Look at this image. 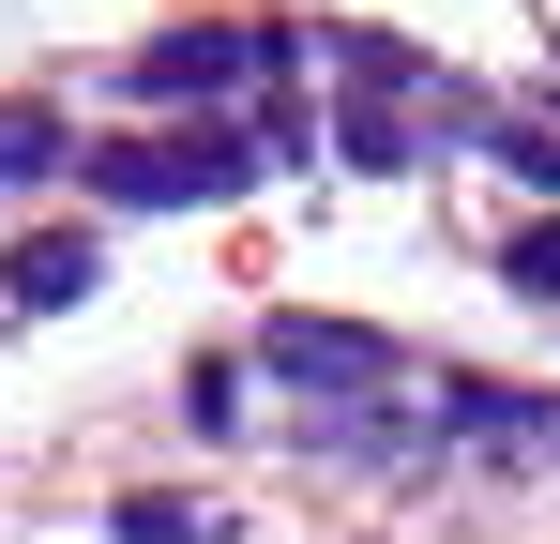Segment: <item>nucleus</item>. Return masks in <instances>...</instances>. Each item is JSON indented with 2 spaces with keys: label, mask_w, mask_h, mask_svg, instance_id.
Instances as JSON below:
<instances>
[{
  "label": "nucleus",
  "mask_w": 560,
  "mask_h": 544,
  "mask_svg": "<svg viewBox=\"0 0 560 544\" xmlns=\"http://www.w3.org/2000/svg\"><path fill=\"white\" fill-rule=\"evenodd\" d=\"M258 363H273L288 393H318V409H378V393L409 378V363L378 348V333H349V318H273V333H258Z\"/></svg>",
  "instance_id": "obj_1"
},
{
  "label": "nucleus",
  "mask_w": 560,
  "mask_h": 544,
  "mask_svg": "<svg viewBox=\"0 0 560 544\" xmlns=\"http://www.w3.org/2000/svg\"><path fill=\"white\" fill-rule=\"evenodd\" d=\"M106 197H121V212H152V197H228V181H243V137H167V152H106Z\"/></svg>",
  "instance_id": "obj_2"
},
{
  "label": "nucleus",
  "mask_w": 560,
  "mask_h": 544,
  "mask_svg": "<svg viewBox=\"0 0 560 544\" xmlns=\"http://www.w3.org/2000/svg\"><path fill=\"white\" fill-rule=\"evenodd\" d=\"M440 424L530 469V453H560V393H500V378H455V393H440Z\"/></svg>",
  "instance_id": "obj_3"
},
{
  "label": "nucleus",
  "mask_w": 560,
  "mask_h": 544,
  "mask_svg": "<svg viewBox=\"0 0 560 544\" xmlns=\"http://www.w3.org/2000/svg\"><path fill=\"white\" fill-rule=\"evenodd\" d=\"M243 61H258L243 31H183V46H152V61H137V91H152V106H212Z\"/></svg>",
  "instance_id": "obj_4"
},
{
  "label": "nucleus",
  "mask_w": 560,
  "mask_h": 544,
  "mask_svg": "<svg viewBox=\"0 0 560 544\" xmlns=\"http://www.w3.org/2000/svg\"><path fill=\"white\" fill-rule=\"evenodd\" d=\"M121 544H228L212 499H121Z\"/></svg>",
  "instance_id": "obj_5"
},
{
  "label": "nucleus",
  "mask_w": 560,
  "mask_h": 544,
  "mask_svg": "<svg viewBox=\"0 0 560 544\" xmlns=\"http://www.w3.org/2000/svg\"><path fill=\"white\" fill-rule=\"evenodd\" d=\"M92 287V243H15V303H77Z\"/></svg>",
  "instance_id": "obj_6"
},
{
  "label": "nucleus",
  "mask_w": 560,
  "mask_h": 544,
  "mask_svg": "<svg viewBox=\"0 0 560 544\" xmlns=\"http://www.w3.org/2000/svg\"><path fill=\"white\" fill-rule=\"evenodd\" d=\"M61 137H46V106H0V167H46Z\"/></svg>",
  "instance_id": "obj_7"
}]
</instances>
